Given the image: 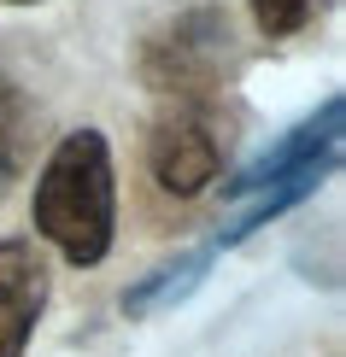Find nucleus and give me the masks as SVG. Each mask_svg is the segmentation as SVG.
Instances as JSON below:
<instances>
[{"instance_id": "obj_1", "label": "nucleus", "mask_w": 346, "mask_h": 357, "mask_svg": "<svg viewBox=\"0 0 346 357\" xmlns=\"http://www.w3.org/2000/svg\"><path fill=\"white\" fill-rule=\"evenodd\" d=\"M29 222L36 241H48L65 264H100L117 234V170H112V141L100 129H71L59 135L48 165L36 170L29 193Z\"/></svg>"}, {"instance_id": "obj_2", "label": "nucleus", "mask_w": 346, "mask_h": 357, "mask_svg": "<svg viewBox=\"0 0 346 357\" xmlns=\"http://www.w3.org/2000/svg\"><path fill=\"white\" fill-rule=\"evenodd\" d=\"M229 158V129H223L217 100H164L147 123V170L164 193L194 199L223 176Z\"/></svg>"}, {"instance_id": "obj_3", "label": "nucleus", "mask_w": 346, "mask_h": 357, "mask_svg": "<svg viewBox=\"0 0 346 357\" xmlns=\"http://www.w3.org/2000/svg\"><path fill=\"white\" fill-rule=\"evenodd\" d=\"M223 59H229V18L212 6H194V12H182V18H171L164 29L147 36L141 77L164 100H212V88L223 77Z\"/></svg>"}, {"instance_id": "obj_4", "label": "nucleus", "mask_w": 346, "mask_h": 357, "mask_svg": "<svg viewBox=\"0 0 346 357\" xmlns=\"http://www.w3.org/2000/svg\"><path fill=\"white\" fill-rule=\"evenodd\" d=\"M340 117H346V100L329 94L305 123H294L288 135L276 146H264L235 182H223V193H229V199H252V193L282 188V182H294V176H305V170H335L340 165Z\"/></svg>"}, {"instance_id": "obj_5", "label": "nucleus", "mask_w": 346, "mask_h": 357, "mask_svg": "<svg viewBox=\"0 0 346 357\" xmlns=\"http://www.w3.org/2000/svg\"><path fill=\"white\" fill-rule=\"evenodd\" d=\"M48 258L29 234H6L0 241V357H24L29 334H36L41 310H48Z\"/></svg>"}, {"instance_id": "obj_6", "label": "nucleus", "mask_w": 346, "mask_h": 357, "mask_svg": "<svg viewBox=\"0 0 346 357\" xmlns=\"http://www.w3.org/2000/svg\"><path fill=\"white\" fill-rule=\"evenodd\" d=\"M29 141H36V106L24 100V88L0 70V199L29 165Z\"/></svg>"}, {"instance_id": "obj_7", "label": "nucleus", "mask_w": 346, "mask_h": 357, "mask_svg": "<svg viewBox=\"0 0 346 357\" xmlns=\"http://www.w3.org/2000/svg\"><path fill=\"white\" fill-rule=\"evenodd\" d=\"M206 270H212V252H188V258H176V264H164V270H153L147 281H135V287L124 293V310H129V317H147V310L182 299V293H194V287L206 281Z\"/></svg>"}, {"instance_id": "obj_8", "label": "nucleus", "mask_w": 346, "mask_h": 357, "mask_svg": "<svg viewBox=\"0 0 346 357\" xmlns=\"http://www.w3.org/2000/svg\"><path fill=\"white\" fill-rule=\"evenodd\" d=\"M247 6H252V24H259L270 41H282V36H299V29L311 24L317 0H247Z\"/></svg>"}, {"instance_id": "obj_9", "label": "nucleus", "mask_w": 346, "mask_h": 357, "mask_svg": "<svg viewBox=\"0 0 346 357\" xmlns=\"http://www.w3.org/2000/svg\"><path fill=\"white\" fill-rule=\"evenodd\" d=\"M6 6H36V0H6Z\"/></svg>"}]
</instances>
